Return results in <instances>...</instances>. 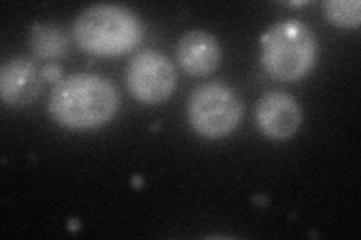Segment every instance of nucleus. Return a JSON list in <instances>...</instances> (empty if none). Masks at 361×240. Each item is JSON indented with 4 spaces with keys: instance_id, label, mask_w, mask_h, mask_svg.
I'll use <instances>...</instances> for the list:
<instances>
[{
    "instance_id": "nucleus-1",
    "label": "nucleus",
    "mask_w": 361,
    "mask_h": 240,
    "mask_svg": "<svg viewBox=\"0 0 361 240\" xmlns=\"http://www.w3.org/2000/svg\"><path fill=\"white\" fill-rule=\"evenodd\" d=\"M119 110V94L109 78L78 72L56 83L49 96V113L56 123L73 131L104 127Z\"/></svg>"
},
{
    "instance_id": "nucleus-2",
    "label": "nucleus",
    "mask_w": 361,
    "mask_h": 240,
    "mask_svg": "<svg viewBox=\"0 0 361 240\" xmlns=\"http://www.w3.org/2000/svg\"><path fill=\"white\" fill-rule=\"evenodd\" d=\"M73 37L78 47L89 54L115 57L139 47L143 26L139 17L126 6L97 4L78 14Z\"/></svg>"
},
{
    "instance_id": "nucleus-3",
    "label": "nucleus",
    "mask_w": 361,
    "mask_h": 240,
    "mask_svg": "<svg viewBox=\"0 0 361 240\" xmlns=\"http://www.w3.org/2000/svg\"><path fill=\"white\" fill-rule=\"evenodd\" d=\"M319 53L313 30L300 20L288 18L271 26L261 39V65L277 82H298L316 65Z\"/></svg>"
},
{
    "instance_id": "nucleus-4",
    "label": "nucleus",
    "mask_w": 361,
    "mask_h": 240,
    "mask_svg": "<svg viewBox=\"0 0 361 240\" xmlns=\"http://www.w3.org/2000/svg\"><path fill=\"white\" fill-rule=\"evenodd\" d=\"M243 113L244 108L238 94L220 82L196 87L187 102L190 127L209 140H219L233 132L238 128Z\"/></svg>"
},
{
    "instance_id": "nucleus-5",
    "label": "nucleus",
    "mask_w": 361,
    "mask_h": 240,
    "mask_svg": "<svg viewBox=\"0 0 361 240\" xmlns=\"http://www.w3.org/2000/svg\"><path fill=\"white\" fill-rule=\"evenodd\" d=\"M176 71L164 54L142 50L133 56L127 66L130 94L142 104L157 106L171 98L176 89Z\"/></svg>"
},
{
    "instance_id": "nucleus-6",
    "label": "nucleus",
    "mask_w": 361,
    "mask_h": 240,
    "mask_svg": "<svg viewBox=\"0 0 361 240\" xmlns=\"http://www.w3.org/2000/svg\"><path fill=\"white\" fill-rule=\"evenodd\" d=\"M255 118L257 128L268 139L283 141L295 135L301 128L302 110L292 95L273 90L259 98Z\"/></svg>"
},
{
    "instance_id": "nucleus-7",
    "label": "nucleus",
    "mask_w": 361,
    "mask_h": 240,
    "mask_svg": "<svg viewBox=\"0 0 361 240\" xmlns=\"http://www.w3.org/2000/svg\"><path fill=\"white\" fill-rule=\"evenodd\" d=\"M44 78L26 57H14L0 68V98L11 107H27L38 99Z\"/></svg>"
},
{
    "instance_id": "nucleus-8",
    "label": "nucleus",
    "mask_w": 361,
    "mask_h": 240,
    "mask_svg": "<svg viewBox=\"0 0 361 240\" xmlns=\"http://www.w3.org/2000/svg\"><path fill=\"white\" fill-rule=\"evenodd\" d=\"M176 61L193 77H207L221 62V49L217 38L205 30H190L176 44Z\"/></svg>"
},
{
    "instance_id": "nucleus-9",
    "label": "nucleus",
    "mask_w": 361,
    "mask_h": 240,
    "mask_svg": "<svg viewBox=\"0 0 361 240\" xmlns=\"http://www.w3.org/2000/svg\"><path fill=\"white\" fill-rule=\"evenodd\" d=\"M70 41L65 32L53 25H33L30 30V49L38 59H61L68 51Z\"/></svg>"
},
{
    "instance_id": "nucleus-10",
    "label": "nucleus",
    "mask_w": 361,
    "mask_h": 240,
    "mask_svg": "<svg viewBox=\"0 0 361 240\" xmlns=\"http://www.w3.org/2000/svg\"><path fill=\"white\" fill-rule=\"evenodd\" d=\"M325 15L338 27L357 29L361 23L360 0H329L324 4Z\"/></svg>"
},
{
    "instance_id": "nucleus-11",
    "label": "nucleus",
    "mask_w": 361,
    "mask_h": 240,
    "mask_svg": "<svg viewBox=\"0 0 361 240\" xmlns=\"http://www.w3.org/2000/svg\"><path fill=\"white\" fill-rule=\"evenodd\" d=\"M41 75L44 78V82H49V83H54L56 84V83H59L61 80H62V68L58 63L51 62V63L45 65L42 68Z\"/></svg>"
}]
</instances>
